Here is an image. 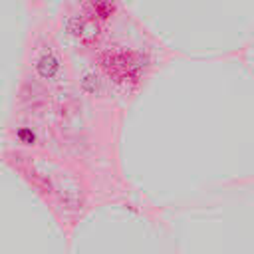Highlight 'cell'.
Segmentation results:
<instances>
[{
	"instance_id": "1",
	"label": "cell",
	"mask_w": 254,
	"mask_h": 254,
	"mask_svg": "<svg viewBox=\"0 0 254 254\" xmlns=\"http://www.w3.org/2000/svg\"><path fill=\"white\" fill-rule=\"evenodd\" d=\"M115 163L129 196L159 212L254 179V71L242 54H169L125 103Z\"/></svg>"
},
{
	"instance_id": "2",
	"label": "cell",
	"mask_w": 254,
	"mask_h": 254,
	"mask_svg": "<svg viewBox=\"0 0 254 254\" xmlns=\"http://www.w3.org/2000/svg\"><path fill=\"white\" fill-rule=\"evenodd\" d=\"M179 254H254V179L161 214Z\"/></svg>"
},
{
	"instance_id": "3",
	"label": "cell",
	"mask_w": 254,
	"mask_h": 254,
	"mask_svg": "<svg viewBox=\"0 0 254 254\" xmlns=\"http://www.w3.org/2000/svg\"><path fill=\"white\" fill-rule=\"evenodd\" d=\"M67 254H179L167 220L131 200H107L69 226Z\"/></svg>"
},
{
	"instance_id": "4",
	"label": "cell",
	"mask_w": 254,
	"mask_h": 254,
	"mask_svg": "<svg viewBox=\"0 0 254 254\" xmlns=\"http://www.w3.org/2000/svg\"><path fill=\"white\" fill-rule=\"evenodd\" d=\"M69 228L14 165H0V254H67Z\"/></svg>"
},
{
	"instance_id": "5",
	"label": "cell",
	"mask_w": 254,
	"mask_h": 254,
	"mask_svg": "<svg viewBox=\"0 0 254 254\" xmlns=\"http://www.w3.org/2000/svg\"><path fill=\"white\" fill-rule=\"evenodd\" d=\"M32 32L28 0H0V125L8 129Z\"/></svg>"
}]
</instances>
